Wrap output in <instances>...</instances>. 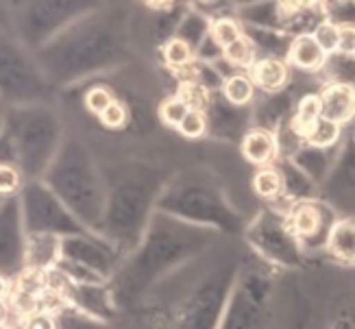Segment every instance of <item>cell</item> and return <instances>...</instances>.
Instances as JSON below:
<instances>
[{
	"instance_id": "obj_1",
	"label": "cell",
	"mask_w": 355,
	"mask_h": 329,
	"mask_svg": "<svg viewBox=\"0 0 355 329\" xmlns=\"http://www.w3.org/2000/svg\"><path fill=\"white\" fill-rule=\"evenodd\" d=\"M203 246L200 240L175 231H153L125 264L110 279L118 307H133L162 286L177 266L188 262Z\"/></svg>"
},
{
	"instance_id": "obj_2",
	"label": "cell",
	"mask_w": 355,
	"mask_h": 329,
	"mask_svg": "<svg viewBox=\"0 0 355 329\" xmlns=\"http://www.w3.org/2000/svg\"><path fill=\"white\" fill-rule=\"evenodd\" d=\"M279 279L270 271L242 266L218 329H272L277 323Z\"/></svg>"
},
{
	"instance_id": "obj_3",
	"label": "cell",
	"mask_w": 355,
	"mask_h": 329,
	"mask_svg": "<svg viewBox=\"0 0 355 329\" xmlns=\"http://www.w3.org/2000/svg\"><path fill=\"white\" fill-rule=\"evenodd\" d=\"M236 275V266H223L196 279L175 310L173 329H218Z\"/></svg>"
},
{
	"instance_id": "obj_4",
	"label": "cell",
	"mask_w": 355,
	"mask_h": 329,
	"mask_svg": "<svg viewBox=\"0 0 355 329\" xmlns=\"http://www.w3.org/2000/svg\"><path fill=\"white\" fill-rule=\"evenodd\" d=\"M251 242L268 262L284 266V269H297L303 262V246L295 236V231L290 229L288 221L257 227L251 233Z\"/></svg>"
},
{
	"instance_id": "obj_5",
	"label": "cell",
	"mask_w": 355,
	"mask_h": 329,
	"mask_svg": "<svg viewBox=\"0 0 355 329\" xmlns=\"http://www.w3.org/2000/svg\"><path fill=\"white\" fill-rule=\"evenodd\" d=\"M57 277H59V281L55 286L61 290V294H64V299L68 303H72L79 310L87 312V314L96 317L101 321H107V323H112L116 319L120 307H118V301L114 296L110 281H103V284H72V281H66L59 273H57Z\"/></svg>"
},
{
	"instance_id": "obj_6",
	"label": "cell",
	"mask_w": 355,
	"mask_h": 329,
	"mask_svg": "<svg viewBox=\"0 0 355 329\" xmlns=\"http://www.w3.org/2000/svg\"><path fill=\"white\" fill-rule=\"evenodd\" d=\"M290 229L295 231L301 246H325L336 221H327L325 208L312 201H301L288 216Z\"/></svg>"
},
{
	"instance_id": "obj_7",
	"label": "cell",
	"mask_w": 355,
	"mask_h": 329,
	"mask_svg": "<svg viewBox=\"0 0 355 329\" xmlns=\"http://www.w3.org/2000/svg\"><path fill=\"white\" fill-rule=\"evenodd\" d=\"M61 258L87 266V269L96 271L107 281L118 271V262L110 248H105L103 244H96V242H89L85 238H79V236L61 238Z\"/></svg>"
},
{
	"instance_id": "obj_8",
	"label": "cell",
	"mask_w": 355,
	"mask_h": 329,
	"mask_svg": "<svg viewBox=\"0 0 355 329\" xmlns=\"http://www.w3.org/2000/svg\"><path fill=\"white\" fill-rule=\"evenodd\" d=\"M26 269V233L13 221H0V275L15 277Z\"/></svg>"
},
{
	"instance_id": "obj_9",
	"label": "cell",
	"mask_w": 355,
	"mask_h": 329,
	"mask_svg": "<svg viewBox=\"0 0 355 329\" xmlns=\"http://www.w3.org/2000/svg\"><path fill=\"white\" fill-rule=\"evenodd\" d=\"M322 118L336 122H349L355 116V87L349 83H334L320 92Z\"/></svg>"
},
{
	"instance_id": "obj_10",
	"label": "cell",
	"mask_w": 355,
	"mask_h": 329,
	"mask_svg": "<svg viewBox=\"0 0 355 329\" xmlns=\"http://www.w3.org/2000/svg\"><path fill=\"white\" fill-rule=\"evenodd\" d=\"M242 158L253 166H270L279 155V142L266 129H253L242 137Z\"/></svg>"
},
{
	"instance_id": "obj_11",
	"label": "cell",
	"mask_w": 355,
	"mask_h": 329,
	"mask_svg": "<svg viewBox=\"0 0 355 329\" xmlns=\"http://www.w3.org/2000/svg\"><path fill=\"white\" fill-rule=\"evenodd\" d=\"M325 59H327V53L320 49L312 33L310 35H297L288 49V64L299 68V70L316 72L322 68Z\"/></svg>"
},
{
	"instance_id": "obj_12",
	"label": "cell",
	"mask_w": 355,
	"mask_h": 329,
	"mask_svg": "<svg viewBox=\"0 0 355 329\" xmlns=\"http://www.w3.org/2000/svg\"><path fill=\"white\" fill-rule=\"evenodd\" d=\"M288 61L266 57L259 59L251 68V79L255 87H261L264 92H279L288 83Z\"/></svg>"
},
{
	"instance_id": "obj_13",
	"label": "cell",
	"mask_w": 355,
	"mask_h": 329,
	"mask_svg": "<svg viewBox=\"0 0 355 329\" xmlns=\"http://www.w3.org/2000/svg\"><path fill=\"white\" fill-rule=\"evenodd\" d=\"M327 251L345 264H355V218L336 221L327 240Z\"/></svg>"
},
{
	"instance_id": "obj_14",
	"label": "cell",
	"mask_w": 355,
	"mask_h": 329,
	"mask_svg": "<svg viewBox=\"0 0 355 329\" xmlns=\"http://www.w3.org/2000/svg\"><path fill=\"white\" fill-rule=\"evenodd\" d=\"M55 319L57 329H112V323L92 317L68 301L55 310Z\"/></svg>"
},
{
	"instance_id": "obj_15",
	"label": "cell",
	"mask_w": 355,
	"mask_h": 329,
	"mask_svg": "<svg viewBox=\"0 0 355 329\" xmlns=\"http://www.w3.org/2000/svg\"><path fill=\"white\" fill-rule=\"evenodd\" d=\"M253 190L257 196L266 201H277L286 194V179L284 172L275 166H261L253 177Z\"/></svg>"
},
{
	"instance_id": "obj_16",
	"label": "cell",
	"mask_w": 355,
	"mask_h": 329,
	"mask_svg": "<svg viewBox=\"0 0 355 329\" xmlns=\"http://www.w3.org/2000/svg\"><path fill=\"white\" fill-rule=\"evenodd\" d=\"M322 116V103H320V94H305L299 101L297 116L292 118V131L299 137H307V133L312 131L314 122Z\"/></svg>"
},
{
	"instance_id": "obj_17",
	"label": "cell",
	"mask_w": 355,
	"mask_h": 329,
	"mask_svg": "<svg viewBox=\"0 0 355 329\" xmlns=\"http://www.w3.org/2000/svg\"><path fill=\"white\" fill-rule=\"evenodd\" d=\"M340 133H343V124L336 122V120H329V118H318L314 122L312 131L307 133L305 142L314 146V149H331L338 140H340Z\"/></svg>"
},
{
	"instance_id": "obj_18",
	"label": "cell",
	"mask_w": 355,
	"mask_h": 329,
	"mask_svg": "<svg viewBox=\"0 0 355 329\" xmlns=\"http://www.w3.org/2000/svg\"><path fill=\"white\" fill-rule=\"evenodd\" d=\"M225 96L231 105H249L255 94V83L246 74H231L225 81Z\"/></svg>"
},
{
	"instance_id": "obj_19",
	"label": "cell",
	"mask_w": 355,
	"mask_h": 329,
	"mask_svg": "<svg viewBox=\"0 0 355 329\" xmlns=\"http://www.w3.org/2000/svg\"><path fill=\"white\" fill-rule=\"evenodd\" d=\"M225 59L229 61L234 68H253L255 64V49L249 37H240L234 44H229L227 49H223Z\"/></svg>"
},
{
	"instance_id": "obj_20",
	"label": "cell",
	"mask_w": 355,
	"mask_h": 329,
	"mask_svg": "<svg viewBox=\"0 0 355 329\" xmlns=\"http://www.w3.org/2000/svg\"><path fill=\"white\" fill-rule=\"evenodd\" d=\"M209 35L214 40L216 46H220V49H227L229 44H234L236 40L242 37V28L236 20L231 18H218L211 22V28H209Z\"/></svg>"
},
{
	"instance_id": "obj_21",
	"label": "cell",
	"mask_w": 355,
	"mask_h": 329,
	"mask_svg": "<svg viewBox=\"0 0 355 329\" xmlns=\"http://www.w3.org/2000/svg\"><path fill=\"white\" fill-rule=\"evenodd\" d=\"M188 112H190L188 101L181 99V96H173V99H166L159 105V120L166 124V127L179 129V124L183 122V118Z\"/></svg>"
},
{
	"instance_id": "obj_22",
	"label": "cell",
	"mask_w": 355,
	"mask_h": 329,
	"mask_svg": "<svg viewBox=\"0 0 355 329\" xmlns=\"http://www.w3.org/2000/svg\"><path fill=\"white\" fill-rule=\"evenodd\" d=\"M183 137H188V140H198V137H203L205 131H207V118L205 114L200 112V109H194L190 107V112L185 114L183 122L179 124V129H177Z\"/></svg>"
},
{
	"instance_id": "obj_23",
	"label": "cell",
	"mask_w": 355,
	"mask_h": 329,
	"mask_svg": "<svg viewBox=\"0 0 355 329\" xmlns=\"http://www.w3.org/2000/svg\"><path fill=\"white\" fill-rule=\"evenodd\" d=\"M314 40L318 42V46L327 55L338 53V44H340V24H334V22H320L314 28Z\"/></svg>"
},
{
	"instance_id": "obj_24",
	"label": "cell",
	"mask_w": 355,
	"mask_h": 329,
	"mask_svg": "<svg viewBox=\"0 0 355 329\" xmlns=\"http://www.w3.org/2000/svg\"><path fill=\"white\" fill-rule=\"evenodd\" d=\"M192 49H190V44L181 40V37H173V40H168L166 46H164V59H166V64H171V66H185V64H190L192 61Z\"/></svg>"
},
{
	"instance_id": "obj_25",
	"label": "cell",
	"mask_w": 355,
	"mask_h": 329,
	"mask_svg": "<svg viewBox=\"0 0 355 329\" xmlns=\"http://www.w3.org/2000/svg\"><path fill=\"white\" fill-rule=\"evenodd\" d=\"M22 187V172L9 162H0V196H13Z\"/></svg>"
},
{
	"instance_id": "obj_26",
	"label": "cell",
	"mask_w": 355,
	"mask_h": 329,
	"mask_svg": "<svg viewBox=\"0 0 355 329\" xmlns=\"http://www.w3.org/2000/svg\"><path fill=\"white\" fill-rule=\"evenodd\" d=\"M20 329H57L55 312L44 310V307L28 312V314H24V319H22Z\"/></svg>"
},
{
	"instance_id": "obj_27",
	"label": "cell",
	"mask_w": 355,
	"mask_h": 329,
	"mask_svg": "<svg viewBox=\"0 0 355 329\" xmlns=\"http://www.w3.org/2000/svg\"><path fill=\"white\" fill-rule=\"evenodd\" d=\"M98 118H101V122H103V127H107V129H122V127L127 124L129 114H127V107H125V105L118 103V101H114Z\"/></svg>"
},
{
	"instance_id": "obj_28",
	"label": "cell",
	"mask_w": 355,
	"mask_h": 329,
	"mask_svg": "<svg viewBox=\"0 0 355 329\" xmlns=\"http://www.w3.org/2000/svg\"><path fill=\"white\" fill-rule=\"evenodd\" d=\"M112 103H114V96H112V92L107 87H92L85 94V105H87L89 112L96 114V116H101Z\"/></svg>"
},
{
	"instance_id": "obj_29",
	"label": "cell",
	"mask_w": 355,
	"mask_h": 329,
	"mask_svg": "<svg viewBox=\"0 0 355 329\" xmlns=\"http://www.w3.org/2000/svg\"><path fill=\"white\" fill-rule=\"evenodd\" d=\"M338 53H343V55L355 53V26L353 24H340V44H338Z\"/></svg>"
},
{
	"instance_id": "obj_30",
	"label": "cell",
	"mask_w": 355,
	"mask_h": 329,
	"mask_svg": "<svg viewBox=\"0 0 355 329\" xmlns=\"http://www.w3.org/2000/svg\"><path fill=\"white\" fill-rule=\"evenodd\" d=\"M282 7L286 11H299V9H305V7H312L316 0H279Z\"/></svg>"
},
{
	"instance_id": "obj_31",
	"label": "cell",
	"mask_w": 355,
	"mask_h": 329,
	"mask_svg": "<svg viewBox=\"0 0 355 329\" xmlns=\"http://www.w3.org/2000/svg\"><path fill=\"white\" fill-rule=\"evenodd\" d=\"M7 279H9V277L0 275V301H3L5 296H9V292H11V284H9Z\"/></svg>"
},
{
	"instance_id": "obj_32",
	"label": "cell",
	"mask_w": 355,
	"mask_h": 329,
	"mask_svg": "<svg viewBox=\"0 0 355 329\" xmlns=\"http://www.w3.org/2000/svg\"><path fill=\"white\" fill-rule=\"evenodd\" d=\"M347 321H349V327H351V329H355V312H353V314H351Z\"/></svg>"
},
{
	"instance_id": "obj_33",
	"label": "cell",
	"mask_w": 355,
	"mask_h": 329,
	"mask_svg": "<svg viewBox=\"0 0 355 329\" xmlns=\"http://www.w3.org/2000/svg\"><path fill=\"white\" fill-rule=\"evenodd\" d=\"M203 3H207V0H203Z\"/></svg>"
},
{
	"instance_id": "obj_34",
	"label": "cell",
	"mask_w": 355,
	"mask_h": 329,
	"mask_svg": "<svg viewBox=\"0 0 355 329\" xmlns=\"http://www.w3.org/2000/svg\"><path fill=\"white\" fill-rule=\"evenodd\" d=\"M353 57H355V53H353Z\"/></svg>"
}]
</instances>
